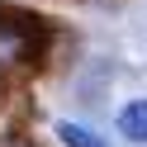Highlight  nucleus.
<instances>
[{"mask_svg": "<svg viewBox=\"0 0 147 147\" xmlns=\"http://www.w3.org/2000/svg\"><path fill=\"white\" fill-rule=\"evenodd\" d=\"M57 138L67 147H109L100 133H90V128H81V123H57Z\"/></svg>", "mask_w": 147, "mask_h": 147, "instance_id": "obj_2", "label": "nucleus"}, {"mask_svg": "<svg viewBox=\"0 0 147 147\" xmlns=\"http://www.w3.org/2000/svg\"><path fill=\"white\" fill-rule=\"evenodd\" d=\"M0 147H38V142H29V138H0Z\"/></svg>", "mask_w": 147, "mask_h": 147, "instance_id": "obj_3", "label": "nucleus"}, {"mask_svg": "<svg viewBox=\"0 0 147 147\" xmlns=\"http://www.w3.org/2000/svg\"><path fill=\"white\" fill-rule=\"evenodd\" d=\"M114 128L128 138V142H147V100H128V105L119 109Z\"/></svg>", "mask_w": 147, "mask_h": 147, "instance_id": "obj_1", "label": "nucleus"}]
</instances>
